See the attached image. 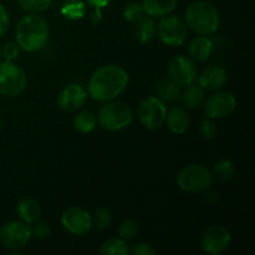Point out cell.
I'll return each instance as SVG.
<instances>
[{
    "label": "cell",
    "instance_id": "cell-28",
    "mask_svg": "<svg viewBox=\"0 0 255 255\" xmlns=\"http://www.w3.org/2000/svg\"><path fill=\"white\" fill-rule=\"evenodd\" d=\"M138 223H137L136 221H133V219H125V221L120 224V238L125 239V241H131V239H133L134 237L138 234Z\"/></svg>",
    "mask_w": 255,
    "mask_h": 255
},
{
    "label": "cell",
    "instance_id": "cell-39",
    "mask_svg": "<svg viewBox=\"0 0 255 255\" xmlns=\"http://www.w3.org/2000/svg\"><path fill=\"white\" fill-rule=\"evenodd\" d=\"M0 131H1V119H0Z\"/></svg>",
    "mask_w": 255,
    "mask_h": 255
},
{
    "label": "cell",
    "instance_id": "cell-22",
    "mask_svg": "<svg viewBox=\"0 0 255 255\" xmlns=\"http://www.w3.org/2000/svg\"><path fill=\"white\" fill-rule=\"evenodd\" d=\"M136 36L142 44L152 41L156 36V24L153 20L148 16H143L137 21L136 25Z\"/></svg>",
    "mask_w": 255,
    "mask_h": 255
},
{
    "label": "cell",
    "instance_id": "cell-14",
    "mask_svg": "<svg viewBox=\"0 0 255 255\" xmlns=\"http://www.w3.org/2000/svg\"><path fill=\"white\" fill-rule=\"evenodd\" d=\"M87 99L85 87L80 84H70L60 91L57 96V106L65 112H74L84 106Z\"/></svg>",
    "mask_w": 255,
    "mask_h": 255
},
{
    "label": "cell",
    "instance_id": "cell-19",
    "mask_svg": "<svg viewBox=\"0 0 255 255\" xmlns=\"http://www.w3.org/2000/svg\"><path fill=\"white\" fill-rule=\"evenodd\" d=\"M17 216L25 223L32 224L39 221L41 216V208L34 199H22L17 204Z\"/></svg>",
    "mask_w": 255,
    "mask_h": 255
},
{
    "label": "cell",
    "instance_id": "cell-18",
    "mask_svg": "<svg viewBox=\"0 0 255 255\" xmlns=\"http://www.w3.org/2000/svg\"><path fill=\"white\" fill-rule=\"evenodd\" d=\"M144 12L151 17L169 15L177 6V0H142Z\"/></svg>",
    "mask_w": 255,
    "mask_h": 255
},
{
    "label": "cell",
    "instance_id": "cell-34",
    "mask_svg": "<svg viewBox=\"0 0 255 255\" xmlns=\"http://www.w3.org/2000/svg\"><path fill=\"white\" fill-rule=\"evenodd\" d=\"M10 26V14L7 11L6 6L0 2V37L6 34L7 29Z\"/></svg>",
    "mask_w": 255,
    "mask_h": 255
},
{
    "label": "cell",
    "instance_id": "cell-10",
    "mask_svg": "<svg viewBox=\"0 0 255 255\" xmlns=\"http://www.w3.org/2000/svg\"><path fill=\"white\" fill-rule=\"evenodd\" d=\"M168 77L179 86H188L198 79V69L193 60L184 55L172 57L167 67Z\"/></svg>",
    "mask_w": 255,
    "mask_h": 255
},
{
    "label": "cell",
    "instance_id": "cell-23",
    "mask_svg": "<svg viewBox=\"0 0 255 255\" xmlns=\"http://www.w3.org/2000/svg\"><path fill=\"white\" fill-rule=\"evenodd\" d=\"M97 126L96 115L90 111L80 112L74 119V127L80 133H90Z\"/></svg>",
    "mask_w": 255,
    "mask_h": 255
},
{
    "label": "cell",
    "instance_id": "cell-1",
    "mask_svg": "<svg viewBox=\"0 0 255 255\" xmlns=\"http://www.w3.org/2000/svg\"><path fill=\"white\" fill-rule=\"evenodd\" d=\"M128 82L129 76L126 70L117 65H105L91 75L87 94L96 101H111L126 90Z\"/></svg>",
    "mask_w": 255,
    "mask_h": 255
},
{
    "label": "cell",
    "instance_id": "cell-37",
    "mask_svg": "<svg viewBox=\"0 0 255 255\" xmlns=\"http://www.w3.org/2000/svg\"><path fill=\"white\" fill-rule=\"evenodd\" d=\"M101 9H96V11H94L91 14V20L92 22H99L100 20H101V11H100Z\"/></svg>",
    "mask_w": 255,
    "mask_h": 255
},
{
    "label": "cell",
    "instance_id": "cell-24",
    "mask_svg": "<svg viewBox=\"0 0 255 255\" xmlns=\"http://www.w3.org/2000/svg\"><path fill=\"white\" fill-rule=\"evenodd\" d=\"M129 253L126 241L122 238H112L105 242L100 249L101 255H127Z\"/></svg>",
    "mask_w": 255,
    "mask_h": 255
},
{
    "label": "cell",
    "instance_id": "cell-16",
    "mask_svg": "<svg viewBox=\"0 0 255 255\" xmlns=\"http://www.w3.org/2000/svg\"><path fill=\"white\" fill-rule=\"evenodd\" d=\"M213 41L206 35L194 37L188 45V55L193 61H206L213 54Z\"/></svg>",
    "mask_w": 255,
    "mask_h": 255
},
{
    "label": "cell",
    "instance_id": "cell-12",
    "mask_svg": "<svg viewBox=\"0 0 255 255\" xmlns=\"http://www.w3.org/2000/svg\"><path fill=\"white\" fill-rule=\"evenodd\" d=\"M61 224L66 232L75 236L86 234L92 227V217L81 207H69L62 212Z\"/></svg>",
    "mask_w": 255,
    "mask_h": 255
},
{
    "label": "cell",
    "instance_id": "cell-29",
    "mask_svg": "<svg viewBox=\"0 0 255 255\" xmlns=\"http://www.w3.org/2000/svg\"><path fill=\"white\" fill-rule=\"evenodd\" d=\"M111 222H112V212L110 211L109 208L101 207V208H99L96 212H95L94 219H92V224H95L96 228L99 229L109 228Z\"/></svg>",
    "mask_w": 255,
    "mask_h": 255
},
{
    "label": "cell",
    "instance_id": "cell-13",
    "mask_svg": "<svg viewBox=\"0 0 255 255\" xmlns=\"http://www.w3.org/2000/svg\"><path fill=\"white\" fill-rule=\"evenodd\" d=\"M204 101V111L209 119H224L233 114L237 106L236 96L228 91L216 92Z\"/></svg>",
    "mask_w": 255,
    "mask_h": 255
},
{
    "label": "cell",
    "instance_id": "cell-31",
    "mask_svg": "<svg viewBox=\"0 0 255 255\" xmlns=\"http://www.w3.org/2000/svg\"><path fill=\"white\" fill-rule=\"evenodd\" d=\"M34 226H32L31 228V237H35V238L37 239H46L49 238L50 234H51V229H50L49 224L45 223V222H35V223H32Z\"/></svg>",
    "mask_w": 255,
    "mask_h": 255
},
{
    "label": "cell",
    "instance_id": "cell-7",
    "mask_svg": "<svg viewBox=\"0 0 255 255\" xmlns=\"http://www.w3.org/2000/svg\"><path fill=\"white\" fill-rule=\"evenodd\" d=\"M167 117V107L158 96H149L138 107L139 122L147 129H158L163 126Z\"/></svg>",
    "mask_w": 255,
    "mask_h": 255
},
{
    "label": "cell",
    "instance_id": "cell-6",
    "mask_svg": "<svg viewBox=\"0 0 255 255\" xmlns=\"http://www.w3.org/2000/svg\"><path fill=\"white\" fill-rule=\"evenodd\" d=\"M27 77L24 70L12 61L0 64V95L5 97H16L24 92Z\"/></svg>",
    "mask_w": 255,
    "mask_h": 255
},
{
    "label": "cell",
    "instance_id": "cell-33",
    "mask_svg": "<svg viewBox=\"0 0 255 255\" xmlns=\"http://www.w3.org/2000/svg\"><path fill=\"white\" fill-rule=\"evenodd\" d=\"M217 133V126L212 120L204 119L201 124V134L206 139H212Z\"/></svg>",
    "mask_w": 255,
    "mask_h": 255
},
{
    "label": "cell",
    "instance_id": "cell-38",
    "mask_svg": "<svg viewBox=\"0 0 255 255\" xmlns=\"http://www.w3.org/2000/svg\"><path fill=\"white\" fill-rule=\"evenodd\" d=\"M0 57H1V45H0Z\"/></svg>",
    "mask_w": 255,
    "mask_h": 255
},
{
    "label": "cell",
    "instance_id": "cell-8",
    "mask_svg": "<svg viewBox=\"0 0 255 255\" xmlns=\"http://www.w3.org/2000/svg\"><path fill=\"white\" fill-rule=\"evenodd\" d=\"M156 34L163 44L178 47L184 44L188 35L186 24L178 16H164L156 26Z\"/></svg>",
    "mask_w": 255,
    "mask_h": 255
},
{
    "label": "cell",
    "instance_id": "cell-25",
    "mask_svg": "<svg viewBox=\"0 0 255 255\" xmlns=\"http://www.w3.org/2000/svg\"><path fill=\"white\" fill-rule=\"evenodd\" d=\"M61 12L69 20L81 19L86 14V5L81 0H69L61 7Z\"/></svg>",
    "mask_w": 255,
    "mask_h": 255
},
{
    "label": "cell",
    "instance_id": "cell-4",
    "mask_svg": "<svg viewBox=\"0 0 255 255\" xmlns=\"http://www.w3.org/2000/svg\"><path fill=\"white\" fill-rule=\"evenodd\" d=\"M97 124L109 131H120L133 121V114L128 105L121 101H106L104 106L100 107L97 112Z\"/></svg>",
    "mask_w": 255,
    "mask_h": 255
},
{
    "label": "cell",
    "instance_id": "cell-27",
    "mask_svg": "<svg viewBox=\"0 0 255 255\" xmlns=\"http://www.w3.org/2000/svg\"><path fill=\"white\" fill-rule=\"evenodd\" d=\"M52 0H17V4L26 12L37 14V12L45 11L50 7Z\"/></svg>",
    "mask_w": 255,
    "mask_h": 255
},
{
    "label": "cell",
    "instance_id": "cell-32",
    "mask_svg": "<svg viewBox=\"0 0 255 255\" xmlns=\"http://www.w3.org/2000/svg\"><path fill=\"white\" fill-rule=\"evenodd\" d=\"M20 47L17 46L16 42H6L4 46L1 47V56L4 57L5 61H12L19 57Z\"/></svg>",
    "mask_w": 255,
    "mask_h": 255
},
{
    "label": "cell",
    "instance_id": "cell-9",
    "mask_svg": "<svg viewBox=\"0 0 255 255\" xmlns=\"http://www.w3.org/2000/svg\"><path fill=\"white\" fill-rule=\"evenodd\" d=\"M31 239V228L22 221H11L0 228V242L11 251L26 247Z\"/></svg>",
    "mask_w": 255,
    "mask_h": 255
},
{
    "label": "cell",
    "instance_id": "cell-5",
    "mask_svg": "<svg viewBox=\"0 0 255 255\" xmlns=\"http://www.w3.org/2000/svg\"><path fill=\"white\" fill-rule=\"evenodd\" d=\"M213 183V176L202 164H189L179 172L177 184L179 188L188 193H201L207 191Z\"/></svg>",
    "mask_w": 255,
    "mask_h": 255
},
{
    "label": "cell",
    "instance_id": "cell-35",
    "mask_svg": "<svg viewBox=\"0 0 255 255\" xmlns=\"http://www.w3.org/2000/svg\"><path fill=\"white\" fill-rule=\"evenodd\" d=\"M132 254L133 255H156V249L148 243H143V242H139L136 246L132 248Z\"/></svg>",
    "mask_w": 255,
    "mask_h": 255
},
{
    "label": "cell",
    "instance_id": "cell-2",
    "mask_svg": "<svg viewBox=\"0 0 255 255\" xmlns=\"http://www.w3.org/2000/svg\"><path fill=\"white\" fill-rule=\"evenodd\" d=\"M50 36L49 25L46 20L37 14L22 16L15 29L16 45L26 52H35L41 50L46 45Z\"/></svg>",
    "mask_w": 255,
    "mask_h": 255
},
{
    "label": "cell",
    "instance_id": "cell-20",
    "mask_svg": "<svg viewBox=\"0 0 255 255\" xmlns=\"http://www.w3.org/2000/svg\"><path fill=\"white\" fill-rule=\"evenodd\" d=\"M181 96L183 100V104L188 109H197V107L202 106L204 100H206V90L199 84L193 82L186 87L183 95H181Z\"/></svg>",
    "mask_w": 255,
    "mask_h": 255
},
{
    "label": "cell",
    "instance_id": "cell-30",
    "mask_svg": "<svg viewBox=\"0 0 255 255\" xmlns=\"http://www.w3.org/2000/svg\"><path fill=\"white\" fill-rule=\"evenodd\" d=\"M146 15L141 2H129L124 10V17L129 22H137Z\"/></svg>",
    "mask_w": 255,
    "mask_h": 255
},
{
    "label": "cell",
    "instance_id": "cell-17",
    "mask_svg": "<svg viewBox=\"0 0 255 255\" xmlns=\"http://www.w3.org/2000/svg\"><path fill=\"white\" fill-rule=\"evenodd\" d=\"M166 124L169 131L174 134H182L188 129L189 117L187 112L181 107H173L167 112Z\"/></svg>",
    "mask_w": 255,
    "mask_h": 255
},
{
    "label": "cell",
    "instance_id": "cell-21",
    "mask_svg": "<svg viewBox=\"0 0 255 255\" xmlns=\"http://www.w3.org/2000/svg\"><path fill=\"white\" fill-rule=\"evenodd\" d=\"M157 94L162 101L174 102L181 99V86L171 79L162 80L157 86Z\"/></svg>",
    "mask_w": 255,
    "mask_h": 255
},
{
    "label": "cell",
    "instance_id": "cell-36",
    "mask_svg": "<svg viewBox=\"0 0 255 255\" xmlns=\"http://www.w3.org/2000/svg\"><path fill=\"white\" fill-rule=\"evenodd\" d=\"M112 0H86L87 5L95 7V9H102V7L107 6Z\"/></svg>",
    "mask_w": 255,
    "mask_h": 255
},
{
    "label": "cell",
    "instance_id": "cell-11",
    "mask_svg": "<svg viewBox=\"0 0 255 255\" xmlns=\"http://www.w3.org/2000/svg\"><path fill=\"white\" fill-rule=\"evenodd\" d=\"M201 243L206 253L218 255L231 246L232 234L228 228L221 224L211 226L204 231Z\"/></svg>",
    "mask_w": 255,
    "mask_h": 255
},
{
    "label": "cell",
    "instance_id": "cell-26",
    "mask_svg": "<svg viewBox=\"0 0 255 255\" xmlns=\"http://www.w3.org/2000/svg\"><path fill=\"white\" fill-rule=\"evenodd\" d=\"M214 177L219 182H228L234 174V164L229 159H222L218 163H216L213 168Z\"/></svg>",
    "mask_w": 255,
    "mask_h": 255
},
{
    "label": "cell",
    "instance_id": "cell-15",
    "mask_svg": "<svg viewBox=\"0 0 255 255\" xmlns=\"http://www.w3.org/2000/svg\"><path fill=\"white\" fill-rule=\"evenodd\" d=\"M198 84L204 90H221L228 81V75L227 71L221 66H212L209 69L204 70L201 75H198L197 79Z\"/></svg>",
    "mask_w": 255,
    "mask_h": 255
},
{
    "label": "cell",
    "instance_id": "cell-3",
    "mask_svg": "<svg viewBox=\"0 0 255 255\" xmlns=\"http://www.w3.org/2000/svg\"><path fill=\"white\" fill-rule=\"evenodd\" d=\"M186 24L199 35H212L219 29L221 15L211 1H194L186 10Z\"/></svg>",
    "mask_w": 255,
    "mask_h": 255
}]
</instances>
